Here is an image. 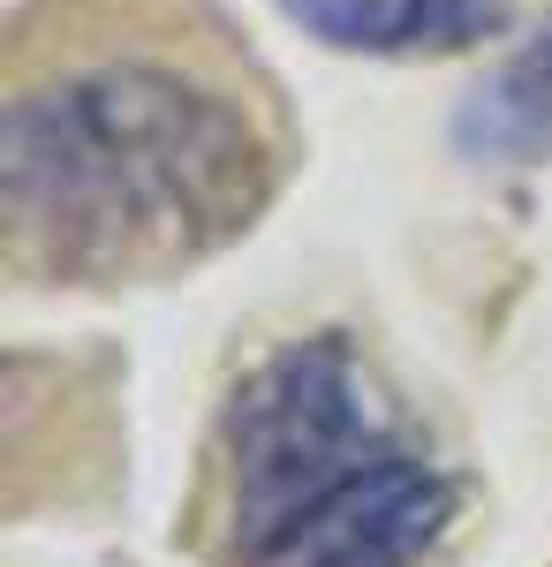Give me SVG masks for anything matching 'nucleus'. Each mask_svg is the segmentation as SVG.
<instances>
[{"label": "nucleus", "mask_w": 552, "mask_h": 567, "mask_svg": "<svg viewBox=\"0 0 552 567\" xmlns=\"http://www.w3.org/2000/svg\"><path fill=\"white\" fill-rule=\"evenodd\" d=\"M462 515V477L386 393L356 333H296L219 401V567H431Z\"/></svg>", "instance_id": "nucleus-2"}, {"label": "nucleus", "mask_w": 552, "mask_h": 567, "mask_svg": "<svg viewBox=\"0 0 552 567\" xmlns=\"http://www.w3.org/2000/svg\"><path fill=\"white\" fill-rule=\"evenodd\" d=\"M454 152L477 167H538L552 159V16L462 99Z\"/></svg>", "instance_id": "nucleus-4"}, {"label": "nucleus", "mask_w": 552, "mask_h": 567, "mask_svg": "<svg viewBox=\"0 0 552 567\" xmlns=\"http://www.w3.org/2000/svg\"><path fill=\"white\" fill-rule=\"evenodd\" d=\"M280 16L356 61H447L508 31V0H280Z\"/></svg>", "instance_id": "nucleus-3"}, {"label": "nucleus", "mask_w": 552, "mask_h": 567, "mask_svg": "<svg viewBox=\"0 0 552 567\" xmlns=\"http://www.w3.org/2000/svg\"><path fill=\"white\" fill-rule=\"evenodd\" d=\"M288 122L205 0H45L0 99V258L23 288H152L273 213Z\"/></svg>", "instance_id": "nucleus-1"}]
</instances>
